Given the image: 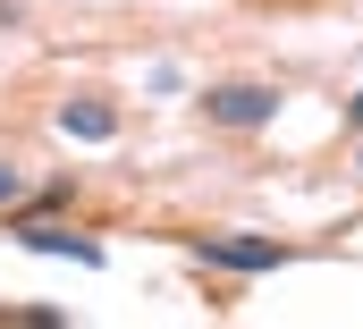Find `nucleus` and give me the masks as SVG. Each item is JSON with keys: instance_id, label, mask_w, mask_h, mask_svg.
<instances>
[{"instance_id": "f257e3e1", "label": "nucleus", "mask_w": 363, "mask_h": 329, "mask_svg": "<svg viewBox=\"0 0 363 329\" xmlns=\"http://www.w3.org/2000/svg\"><path fill=\"white\" fill-rule=\"evenodd\" d=\"M203 118L228 127V135H254V127H271V118H279V84H254V77L211 84V93H203Z\"/></svg>"}, {"instance_id": "f03ea898", "label": "nucleus", "mask_w": 363, "mask_h": 329, "mask_svg": "<svg viewBox=\"0 0 363 329\" xmlns=\"http://www.w3.org/2000/svg\"><path fill=\"white\" fill-rule=\"evenodd\" d=\"M186 253L194 262H211V270H228V279H271L279 262H287V245H271V237H186Z\"/></svg>"}, {"instance_id": "7ed1b4c3", "label": "nucleus", "mask_w": 363, "mask_h": 329, "mask_svg": "<svg viewBox=\"0 0 363 329\" xmlns=\"http://www.w3.org/2000/svg\"><path fill=\"white\" fill-rule=\"evenodd\" d=\"M60 135H77V144H110V135H118V110L93 101V93H77V101H60Z\"/></svg>"}, {"instance_id": "20e7f679", "label": "nucleus", "mask_w": 363, "mask_h": 329, "mask_svg": "<svg viewBox=\"0 0 363 329\" xmlns=\"http://www.w3.org/2000/svg\"><path fill=\"white\" fill-rule=\"evenodd\" d=\"M17 237H26L34 253H68V262H85V270L101 262V245H93V237H68V228H43V220H34V228H17Z\"/></svg>"}, {"instance_id": "39448f33", "label": "nucleus", "mask_w": 363, "mask_h": 329, "mask_svg": "<svg viewBox=\"0 0 363 329\" xmlns=\"http://www.w3.org/2000/svg\"><path fill=\"white\" fill-rule=\"evenodd\" d=\"M17 203H26V177H17V169L0 161V211H17Z\"/></svg>"}, {"instance_id": "423d86ee", "label": "nucleus", "mask_w": 363, "mask_h": 329, "mask_svg": "<svg viewBox=\"0 0 363 329\" xmlns=\"http://www.w3.org/2000/svg\"><path fill=\"white\" fill-rule=\"evenodd\" d=\"M347 127H363V93H355V101H347Z\"/></svg>"}, {"instance_id": "0eeeda50", "label": "nucleus", "mask_w": 363, "mask_h": 329, "mask_svg": "<svg viewBox=\"0 0 363 329\" xmlns=\"http://www.w3.org/2000/svg\"><path fill=\"white\" fill-rule=\"evenodd\" d=\"M355 169H363V144H355Z\"/></svg>"}]
</instances>
